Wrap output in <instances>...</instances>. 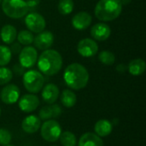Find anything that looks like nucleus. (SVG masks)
Instances as JSON below:
<instances>
[{
	"label": "nucleus",
	"instance_id": "obj_30",
	"mask_svg": "<svg viewBox=\"0 0 146 146\" xmlns=\"http://www.w3.org/2000/svg\"><path fill=\"white\" fill-rule=\"evenodd\" d=\"M25 68L22 67L20 63H17V64H15L13 66V71L12 73L15 74L17 76H21L25 74Z\"/></svg>",
	"mask_w": 146,
	"mask_h": 146
},
{
	"label": "nucleus",
	"instance_id": "obj_7",
	"mask_svg": "<svg viewBox=\"0 0 146 146\" xmlns=\"http://www.w3.org/2000/svg\"><path fill=\"white\" fill-rule=\"evenodd\" d=\"M25 24L30 32L35 33L43 32L46 27V21L44 16L36 12L27 14L25 18Z\"/></svg>",
	"mask_w": 146,
	"mask_h": 146
},
{
	"label": "nucleus",
	"instance_id": "obj_24",
	"mask_svg": "<svg viewBox=\"0 0 146 146\" xmlns=\"http://www.w3.org/2000/svg\"><path fill=\"white\" fill-rule=\"evenodd\" d=\"M17 40L18 43L23 45H30L33 42L34 36L32 32L29 30H21L19 33H17Z\"/></svg>",
	"mask_w": 146,
	"mask_h": 146
},
{
	"label": "nucleus",
	"instance_id": "obj_31",
	"mask_svg": "<svg viewBox=\"0 0 146 146\" xmlns=\"http://www.w3.org/2000/svg\"><path fill=\"white\" fill-rule=\"evenodd\" d=\"M10 51L12 54H19L20 51L21 50V44L18 43V42H15V43H12L11 44V46L9 48Z\"/></svg>",
	"mask_w": 146,
	"mask_h": 146
},
{
	"label": "nucleus",
	"instance_id": "obj_38",
	"mask_svg": "<svg viewBox=\"0 0 146 146\" xmlns=\"http://www.w3.org/2000/svg\"><path fill=\"white\" fill-rule=\"evenodd\" d=\"M53 146H56V145H53Z\"/></svg>",
	"mask_w": 146,
	"mask_h": 146
},
{
	"label": "nucleus",
	"instance_id": "obj_19",
	"mask_svg": "<svg viewBox=\"0 0 146 146\" xmlns=\"http://www.w3.org/2000/svg\"><path fill=\"white\" fill-rule=\"evenodd\" d=\"M94 131L99 137H107L113 131V123L107 119H101L96 122Z\"/></svg>",
	"mask_w": 146,
	"mask_h": 146
},
{
	"label": "nucleus",
	"instance_id": "obj_6",
	"mask_svg": "<svg viewBox=\"0 0 146 146\" xmlns=\"http://www.w3.org/2000/svg\"><path fill=\"white\" fill-rule=\"evenodd\" d=\"M62 133V127L56 120H47L40 126V134L44 140L47 142H56Z\"/></svg>",
	"mask_w": 146,
	"mask_h": 146
},
{
	"label": "nucleus",
	"instance_id": "obj_14",
	"mask_svg": "<svg viewBox=\"0 0 146 146\" xmlns=\"http://www.w3.org/2000/svg\"><path fill=\"white\" fill-rule=\"evenodd\" d=\"M92 21V17L88 12L81 11L74 15L72 18V25L76 30H85L88 28Z\"/></svg>",
	"mask_w": 146,
	"mask_h": 146
},
{
	"label": "nucleus",
	"instance_id": "obj_36",
	"mask_svg": "<svg viewBox=\"0 0 146 146\" xmlns=\"http://www.w3.org/2000/svg\"><path fill=\"white\" fill-rule=\"evenodd\" d=\"M2 1H3V0H0V4L2 3Z\"/></svg>",
	"mask_w": 146,
	"mask_h": 146
},
{
	"label": "nucleus",
	"instance_id": "obj_10",
	"mask_svg": "<svg viewBox=\"0 0 146 146\" xmlns=\"http://www.w3.org/2000/svg\"><path fill=\"white\" fill-rule=\"evenodd\" d=\"M20 89L14 84H9L5 86L0 92V98L3 103L6 104H15L20 98Z\"/></svg>",
	"mask_w": 146,
	"mask_h": 146
},
{
	"label": "nucleus",
	"instance_id": "obj_32",
	"mask_svg": "<svg viewBox=\"0 0 146 146\" xmlns=\"http://www.w3.org/2000/svg\"><path fill=\"white\" fill-rule=\"evenodd\" d=\"M27 5L28 6L29 9L31 8H35L36 6H38L40 3V0H25Z\"/></svg>",
	"mask_w": 146,
	"mask_h": 146
},
{
	"label": "nucleus",
	"instance_id": "obj_15",
	"mask_svg": "<svg viewBox=\"0 0 146 146\" xmlns=\"http://www.w3.org/2000/svg\"><path fill=\"white\" fill-rule=\"evenodd\" d=\"M41 126V120L38 116L35 115H30L24 118L21 122V128L22 130L29 134L35 133L40 128Z\"/></svg>",
	"mask_w": 146,
	"mask_h": 146
},
{
	"label": "nucleus",
	"instance_id": "obj_21",
	"mask_svg": "<svg viewBox=\"0 0 146 146\" xmlns=\"http://www.w3.org/2000/svg\"><path fill=\"white\" fill-rule=\"evenodd\" d=\"M129 73L133 76H139L145 73L146 69L145 62L141 58L132 60L127 67Z\"/></svg>",
	"mask_w": 146,
	"mask_h": 146
},
{
	"label": "nucleus",
	"instance_id": "obj_34",
	"mask_svg": "<svg viewBox=\"0 0 146 146\" xmlns=\"http://www.w3.org/2000/svg\"><path fill=\"white\" fill-rule=\"evenodd\" d=\"M131 1L132 0H120V2H121V3L123 5V4H128V3H131Z\"/></svg>",
	"mask_w": 146,
	"mask_h": 146
},
{
	"label": "nucleus",
	"instance_id": "obj_37",
	"mask_svg": "<svg viewBox=\"0 0 146 146\" xmlns=\"http://www.w3.org/2000/svg\"><path fill=\"white\" fill-rule=\"evenodd\" d=\"M0 115H1V108H0Z\"/></svg>",
	"mask_w": 146,
	"mask_h": 146
},
{
	"label": "nucleus",
	"instance_id": "obj_4",
	"mask_svg": "<svg viewBox=\"0 0 146 146\" xmlns=\"http://www.w3.org/2000/svg\"><path fill=\"white\" fill-rule=\"evenodd\" d=\"M2 9L8 17L12 19L22 18L29 11L25 0H3Z\"/></svg>",
	"mask_w": 146,
	"mask_h": 146
},
{
	"label": "nucleus",
	"instance_id": "obj_28",
	"mask_svg": "<svg viewBox=\"0 0 146 146\" xmlns=\"http://www.w3.org/2000/svg\"><path fill=\"white\" fill-rule=\"evenodd\" d=\"M13 78L12 70L8 68L1 67L0 68V86L7 85Z\"/></svg>",
	"mask_w": 146,
	"mask_h": 146
},
{
	"label": "nucleus",
	"instance_id": "obj_35",
	"mask_svg": "<svg viewBox=\"0 0 146 146\" xmlns=\"http://www.w3.org/2000/svg\"><path fill=\"white\" fill-rule=\"evenodd\" d=\"M4 146H15V145H4Z\"/></svg>",
	"mask_w": 146,
	"mask_h": 146
},
{
	"label": "nucleus",
	"instance_id": "obj_13",
	"mask_svg": "<svg viewBox=\"0 0 146 146\" xmlns=\"http://www.w3.org/2000/svg\"><path fill=\"white\" fill-rule=\"evenodd\" d=\"M111 34V29L109 25L104 22H99L95 24L91 28L92 37L98 41H105L110 38Z\"/></svg>",
	"mask_w": 146,
	"mask_h": 146
},
{
	"label": "nucleus",
	"instance_id": "obj_20",
	"mask_svg": "<svg viewBox=\"0 0 146 146\" xmlns=\"http://www.w3.org/2000/svg\"><path fill=\"white\" fill-rule=\"evenodd\" d=\"M0 36L2 40L5 43V44H12L16 37H17V31L16 28L9 24L4 25L2 29H1V33H0Z\"/></svg>",
	"mask_w": 146,
	"mask_h": 146
},
{
	"label": "nucleus",
	"instance_id": "obj_9",
	"mask_svg": "<svg viewBox=\"0 0 146 146\" xmlns=\"http://www.w3.org/2000/svg\"><path fill=\"white\" fill-rule=\"evenodd\" d=\"M77 50L83 57H92L98 53V45L94 39L86 38L78 43Z\"/></svg>",
	"mask_w": 146,
	"mask_h": 146
},
{
	"label": "nucleus",
	"instance_id": "obj_17",
	"mask_svg": "<svg viewBox=\"0 0 146 146\" xmlns=\"http://www.w3.org/2000/svg\"><path fill=\"white\" fill-rule=\"evenodd\" d=\"M62 111V108L58 104H52L50 105L43 107L38 113V117L40 120H43V121L55 119L61 115Z\"/></svg>",
	"mask_w": 146,
	"mask_h": 146
},
{
	"label": "nucleus",
	"instance_id": "obj_26",
	"mask_svg": "<svg viewBox=\"0 0 146 146\" xmlns=\"http://www.w3.org/2000/svg\"><path fill=\"white\" fill-rule=\"evenodd\" d=\"M98 59L101 62V63L110 66L115 63V54L110 50H103L98 55Z\"/></svg>",
	"mask_w": 146,
	"mask_h": 146
},
{
	"label": "nucleus",
	"instance_id": "obj_12",
	"mask_svg": "<svg viewBox=\"0 0 146 146\" xmlns=\"http://www.w3.org/2000/svg\"><path fill=\"white\" fill-rule=\"evenodd\" d=\"M35 48L45 50L50 48L54 43V35L50 31H43L38 33L33 38V42Z\"/></svg>",
	"mask_w": 146,
	"mask_h": 146
},
{
	"label": "nucleus",
	"instance_id": "obj_3",
	"mask_svg": "<svg viewBox=\"0 0 146 146\" xmlns=\"http://www.w3.org/2000/svg\"><path fill=\"white\" fill-rule=\"evenodd\" d=\"M122 4L120 0H99L94 9L96 17L102 21H111L120 16Z\"/></svg>",
	"mask_w": 146,
	"mask_h": 146
},
{
	"label": "nucleus",
	"instance_id": "obj_23",
	"mask_svg": "<svg viewBox=\"0 0 146 146\" xmlns=\"http://www.w3.org/2000/svg\"><path fill=\"white\" fill-rule=\"evenodd\" d=\"M60 141L62 146H76L77 145V139L74 133L69 131L62 132L60 137Z\"/></svg>",
	"mask_w": 146,
	"mask_h": 146
},
{
	"label": "nucleus",
	"instance_id": "obj_1",
	"mask_svg": "<svg viewBox=\"0 0 146 146\" xmlns=\"http://www.w3.org/2000/svg\"><path fill=\"white\" fill-rule=\"evenodd\" d=\"M63 79L66 85L72 90H80L87 86L89 73L83 65L74 62L65 68Z\"/></svg>",
	"mask_w": 146,
	"mask_h": 146
},
{
	"label": "nucleus",
	"instance_id": "obj_29",
	"mask_svg": "<svg viewBox=\"0 0 146 146\" xmlns=\"http://www.w3.org/2000/svg\"><path fill=\"white\" fill-rule=\"evenodd\" d=\"M11 133L5 128H0V145L2 146L8 145L11 142Z\"/></svg>",
	"mask_w": 146,
	"mask_h": 146
},
{
	"label": "nucleus",
	"instance_id": "obj_8",
	"mask_svg": "<svg viewBox=\"0 0 146 146\" xmlns=\"http://www.w3.org/2000/svg\"><path fill=\"white\" fill-rule=\"evenodd\" d=\"M38 61V51L33 46H26L19 53L20 64L25 68L33 67Z\"/></svg>",
	"mask_w": 146,
	"mask_h": 146
},
{
	"label": "nucleus",
	"instance_id": "obj_27",
	"mask_svg": "<svg viewBox=\"0 0 146 146\" xmlns=\"http://www.w3.org/2000/svg\"><path fill=\"white\" fill-rule=\"evenodd\" d=\"M12 58V53L6 45H0V66L3 67L9 63Z\"/></svg>",
	"mask_w": 146,
	"mask_h": 146
},
{
	"label": "nucleus",
	"instance_id": "obj_16",
	"mask_svg": "<svg viewBox=\"0 0 146 146\" xmlns=\"http://www.w3.org/2000/svg\"><path fill=\"white\" fill-rule=\"evenodd\" d=\"M59 93H60L59 88L55 84L49 83L46 86H43L41 96H42L43 100L46 104H52L57 100L59 97Z\"/></svg>",
	"mask_w": 146,
	"mask_h": 146
},
{
	"label": "nucleus",
	"instance_id": "obj_25",
	"mask_svg": "<svg viewBox=\"0 0 146 146\" xmlns=\"http://www.w3.org/2000/svg\"><path fill=\"white\" fill-rule=\"evenodd\" d=\"M74 3L73 0H60L58 3V11L61 15H68L74 10Z\"/></svg>",
	"mask_w": 146,
	"mask_h": 146
},
{
	"label": "nucleus",
	"instance_id": "obj_5",
	"mask_svg": "<svg viewBox=\"0 0 146 146\" xmlns=\"http://www.w3.org/2000/svg\"><path fill=\"white\" fill-rule=\"evenodd\" d=\"M23 85L27 92L30 93L39 92L44 84V78L43 74L37 70H28L22 75Z\"/></svg>",
	"mask_w": 146,
	"mask_h": 146
},
{
	"label": "nucleus",
	"instance_id": "obj_2",
	"mask_svg": "<svg viewBox=\"0 0 146 146\" xmlns=\"http://www.w3.org/2000/svg\"><path fill=\"white\" fill-rule=\"evenodd\" d=\"M37 62L41 74L53 76L61 70L62 67V57L58 51L48 49L42 52Z\"/></svg>",
	"mask_w": 146,
	"mask_h": 146
},
{
	"label": "nucleus",
	"instance_id": "obj_22",
	"mask_svg": "<svg viewBox=\"0 0 146 146\" xmlns=\"http://www.w3.org/2000/svg\"><path fill=\"white\" fill-rule=\"evenodd\" d=\"M61 102L64 107L72 108L76 104V102H77L76 94L69 89H65L62 92Z\"/></svg>",
	"mask_w": 146,
	"mask_h": 146
},
{
	"label": "nucleus",
	"instance_id": "obj_18",
	"mask_svg": "<svg viewBox=\"0 0 146 146\" xmlns=\"http://www.w3.org/2000/svg\"><path fill=\"white\" fill-rule=\"evenodd\" d=\"M104 141L101 137L96 133H86L79 139L78 146H104Z\"/></svg>",
	"mask_w": 146,
	"mask_h": 146
},
{
	"label": "nucleus",
	"instance_id": "obj_33",
	"mask_svg": "<svg viewBox=\"0 0 146 146\" xmlns=\"http://www.w3.org/2000/svg\"><path fill=\"white\" fill-rule=\"evenodd\" d=\"M127 67L125 65V64H119L117 67H116V70H117V72H119V73H124V72H126L127 71Z\"/></svg>",
	"mask_w": 146,
	"mask_h": 146
},
{
	"label": "nucleus",
	"instance_id": "obj_11",
	"mask_svg": "<svg viewBox=\"0 0 146 146\" xmlns=\"http://www.w3.org/2000/svg\"><path fill=\"white\" fill-rule=\"evenodd\" d=\"M18 105L22 112L31 113L36 110L39 106V99L36 95L33 93L25 94L21 98H19Z\"/></svg>",
	"mask_w": 146,
	"mask_h": 146
}]
</instances>
